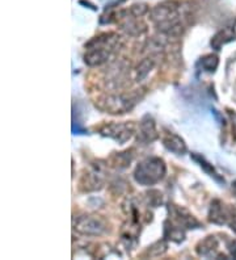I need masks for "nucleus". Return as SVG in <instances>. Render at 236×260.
<instances>
[{
  "mask_svg": "<svg viewBox=\"0 0 236 260\" xmlns=\"http://www.w3.org/2000/svg\"><path fill=\"white\" fill-rule=\"evenodd\" d=\"M165 175V165L160 158H150L138 165L134 178L139 184L152 185L160 181Z\"/></svg>",
  "mask_w": 236,
  "mask_h": 260,
  "instance_id": "nucleus-1",
  "label": "nucleus"
},
{
  "mask_svg": "<svg viewBox=\"0 0 236 260\" xmlns=\"http://www.w3.org/2000/svg\"><path fill=\"white\" fill-rule=\"evenodd\" d=\"M134 133V129H132V125L129 124H110L103 129V134L108 137H112L116 141H118L120 143L126 142L127 140H130Z\"/></svg>",
  "mask_w": 236,
  "mask_h": 260,
  "instance_id": "nucleus-2",
  "label": "nucleus"
},
{
  "mask_svg": "<svg viewBox=\"0 0 236 260\" xmlns=\"http://www.w3.org/2000/svg\"><path fill=\"white\" fill-rule=\"evenodd\" d=\"M76 229L83 234L100 235L104 233L105 226L101 219L93 218V217H84V218L79 219Z\"/></svg>",
  "mask_w": 236,
  "mask_h": 260,
  "instance_id": "nucleus-3",
  "label": "nucleus"
},
{
  "mask_svg": "<svg viewBox=\"0 0 236 260\" xmlns=\"http://www.w3.org/2000/svg\"><path fill=\"white\" fill-rule=\"evenodd\" d=\"M163 142L164 146L167 147L170 151L177 154V155H183V154L186 152V145L179 136H176V134H167L165 138L163 140Z\"/></svg>",
  "mask_w": 236,
  "mask_h": 260,
  "instance_id": "nucleus-4",
  "label": "nucleus"
},
{
  "mask_svg": "<svg viewBox=\"0 0 236 260\" xmlns=\"http://www.w3.org/2000/svg\"><path fill=\"white\" fill-rule=\"evenodd\" d=\"M141 138L146 142H152L157 138L156 129H155V122L150 116H146L141 122Z\"/></svg>",
  "mask_w": 236,
  "mask_h": 260,
  "instance_id": "nucleus-5",
  "label": "nucleus"
},
{
  "mask_svg": "<svg viewBox=\"0 0 236 260\" xmlns=\"http://www.w3.org/2000/svg\"><path fill=\"white\" fill-rule=\"evenodd\" d=\"M235 40V32L232 29H224V30H220L219 33L214 36V38L211 40V46L215 49V50H220V48L226 45L227 42Z\"/></svg>",
  "mask_w": 236,
  "mask_h": 260,
  "instance_id": "nucleus-6",
  "label": "nucleus"
},
{
  "mask_svg": "<svg viewBox=\"0 0 236 260\" xmlns=\"http://www.w3.org/2000/svg\"><path fill=\"white\" fill-rule=\"evenodd\" d=\"M201 64L202 69L205 71H209V73H214L215 69L218 67V58L215 55H205L204 58H201Z\"/></svg>",
  "mask_w": 236,
  "mask_h": 260,
  "instance_id": "nucleus-7",
  "label": "nucleus"
},
{
  "mask_svg": "<svg viewBox=\"0 0 236 260\" xmlns=\"http://www.w3.org/2000/svg\"><path fill=\"white\" fill-rule=\"evenodd\" d=\"M193 158L197 159V160H199V163H201V167H204L206 171H209L210 174H214V167L210 165V163H208L206 160H205L204 158H201V156L198 155H193ZM215 175V174H214Z\"/></svg>",
  "mask_w": 236,
  "mask_h": 260,
  "instance_id": "nucleus-8",
  "label": "nucleus"
}]
</instances>
